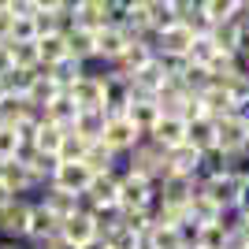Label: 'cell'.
Here are the masks:
<instances>
[{
    "label": "cell",
    "mask_w": 249,
    "mask_h": 249,
    "mask_svg": "<svg viewBox=\"0 0 249 249\" xmlns=\"http://www.w3.org/2000/svg\"><path fill=\"white\" fill-rule=\"evenodd\" d=\"M145 238L153 249H186L182 246V234H178V227H167V223H153V227L145 231Z\"/></svg>",
    "instance_id": "7c38bea8"
},
{
    "label": "cell",
    "mask_w": 249,
    "mask_h": 249,
    "mask_svg": "<svg viewBox=\"0 0 249 249\" xmlns=\"http://www.w3.org/2000/svg\"><path fill=\"white\" fill-rule=\"evenodd\" d=\"M11 194H8V186H4V182H0V205H4V201H8Z\"/></svg>",
    "instance_id": "cb8c5ba5"
},
{
    "label": "cell",
    "mask_w": 249,
    "mask_h": 249,
    "mask_svg": "<svg viewBox=\"0 0 249 249\" xmlns=\"http://www.w3.org/2000/svg\"><path fill=\"white\" fill-rule=\"evenodd\" d=\"M37 56L41 63H56L67 56V41H63V34H41L37 37Z\"/></svg>",
    "instance_id": "9a60e30c"
},
{
    "label": "cell",
    "mask_w": 249,
    "mask_h": 249,
    "mask_svg": "<svg viewBox=\"0 0 249 249\" xmlns=\"http://www.w3.org/2000/svg\"><path fill=\"white\" fill-rule=\"evenodd\" d=\"M8 56L11 67H37L41 56H37V37L34 41H8Z\"/></svg>",
    "instance_id": "5bb4252c"
},
{
    "label": "cell",
    "mask_w": 249,
    "mask_h": 249,
    "mask_svg": "<svg viewBox=\"0 0 249 249\" xmlns=\"http://www.w3.org/2000/svg\"><path fill=\"white\" fill-rule=\"evenodd\" d=\"M89 178H93V171H89L82 160H71V164H60V167H56V175H52L49 182H56V186L71 190V194H78V190L89 186Z\"/></svg>",
    "instance_id": "277c9868"
},
{
    "label": "cell",
    "mask_w": 249,
    "mask_h": 249,
    "mask_svg": "<svg viewBox=\"0 0 249 249\" xmlns=\"http://www.w3.org/2000/svg\"><path fill=\"white\" fill-rule=\"evenodd\" d=\"M216 145L223 149V153L246 149V126H242L234 115H219L216 119Z\"/></svg>",
    "instance_id": "5b68a950"
},
{
    "label": "cell",
    "mask_w": 249,
    "mask_h": 249,
    "mask_svg": "<svg viewBox=\"0 0 249 249\" xmlns=\"http://www.w3.org/2000/svg\"><path fill=\"white\" fill-rule=\"evenodd\" d=\"M208 37H212V45H216L219 52H234V49H238V22H234V19L212 22Z\"/></svg>",
    "instance_id": "8fae6325"
},
{
    "label": "cell",
    "mask_w": 249,
    "mask_h": 249,
    "mask_svg": "<svg viewBox=\"0 0 249 249\" xmlns=\"http://www.w3.org/2000/svg\"><path fill=\"white\" fill-rule=\"evenodd\" d=\"M197 8L205 11L212 22H223V19H234V15H238V4H234V0H201Z\"/></svg>",
    "instance_id": "e0dca14e"
},
{
    "label": "cell",
    "mask_w": 249,
    "mask_h": 249,
    "mask_svg": "<svg viewBox=\"0 0 249 249\" xmlns=\"http://www.w3.org/2000/svg\"><path fill=\"white\" fill-rule=\"evenodd\" d=\"M234 4H238V11H246V8H249V0H234Z\"/></svg>",
    "instance_id": "d4e9b609"
},
{
    "label": "cell",
    "mask_w": 249,
    "mask_h": 249,
    "mask_svg": "<svg viewBox=\"0 0 249 249\" xmlns=\"http://www.w3.org/2000/svg\"><path fill=\"white\" fill-rule=\"evenodd\" d=\"M86 142L82 134H74V130H67V134L60 138V149H56V160L60 164H71V160H82V153H86Z\"/></svg>",
    "instance_id": "2e32d148"
},
{
    "label": "cell",
    "mask_w": 249,
    "mask_h": 249,
    "mask_svg": "<svg viewBox=\"0 0 249 249\" xmlns=\"http://www.w3.org/2000/svg\"><path fill=\"white\" fill-rule=\"evenodd\" d=\"M78 4H82V0H60V8H71V11L78 8Z\"/></svg>",
    "instance_id": "603a6c76"
},
{
    "label": "cell",
    "mask_w": 249,
    "mask_h": 249,
    "mask_svg": "<svg viewBox=\"0 0 249 249\" xmlns=\"http://www.w3.org/2000/svg\"><path fill=\"white\" fill-rule=\"evenodd\" d=\"M0 8H8V0H0Z\"/></svg>",
    "instance_id": "4316f807"
},
{
    "label": "cell",
    "mask_w": 249,
    "mask_h": 249,
    "mask_svg": "<svg viewBox=\"0 0 249 249\" xmlns=\"http://www.w3.org/2000/svg\"><path fill=\"white\" fill-rule=\"evenodd\" d=\"M126 41H130V34H126L123 26L108 22L104 30H97V56H101V60H112V56H119V52L126 49Z\"/></svg>",
    "instance_id": "8992f818"
},
{
    "label": "cell",
    "mask_w": 249,
    "mask_h": 249,
    "mask_svg": "<svg viewBox=\"0 0 249 249\" xmlns=\"http://www.w3.org/2000/svg\"><path fill=\"white\" fill-rule=\"evenodd\" d=\"M56 231H60V216L49 212L41 201H34L30 205V219H26V238L41 242V238H49V234H56Z\"/></svg>",
    "instance_id": "7a4b0ae2"
},
{
    "label": "cell",
    "mask_w": 249,
    "mask_h": 249,
    "mask_svg": "<svg viewBox=\"0 0 249 249\" xmlns=\"http://www.w3.org/2000/svg\"><path fill=\"white\" fill-rule=\"evenodd\" d=\"M78 249H108V238H101V234H93L89 242H82Z\"/></svg>",
    "instance_id": "44dd1931"
},
{
    "label": "cell",
    "mask_w": 249,
    "mask_h": 249,
    "mask_svg": "<svg viewBox=\"0 0 249 249\" xmlns=\"http://www.w3.org/2000/svg\"><path fill=\"white\" fill-rule=\"evenodd\" d=\"M19 145V134H15V126H0V160H8Z\"/></svg>",
    "instance_id": "ac0fdd59"
},
{
    "label": "cell",
    "mask_w": 249,
    "mask_h": 249,
    "mask_svg": "<svg viewBox=\"0 0 249 249\" xmlns=\"http://www.w3.org/2000/svg\"><path fill=\"white\" fill-rule=\"evenodd\" d=\"M63 41H67V56H74V60H89V56H97V34L86 30V26L67 30V34H63Z\"/></svg>",
    "instance_id": "52a82bcc"
},
{
    "label": "cell",
    "mask_w": 249,
    "mask_h": 249,
    "mask_svg": "<svg viewBox=\"0 0 249 249\" xmlns=\"http://www.w3.org/2000/svg\"><path fill=\"white\" fill-rule=\"evenodd\" d=\"M86 194L97 201V205H115L119 201V178L108 175V171H101V175L89 178V186H86Z\"/></svg>",
    "instance_id": "ba28073f"
},
{
    "label": "cell",
    "mask_w": 249,
    "mask_h": 249,
    "mask_svg": "<svg viewBox=\"0 0 249 249\" xmlns=\"http://www.w3.org/2000/svg\"><path fill=\"white\" fill-rule=\"evenodd\" d=\"M149 138H153L156 145H164V149L178 145V142L186 138V119H178V115H160V119L149 126Z\"/></svg>",
    "instance_id": "3957f363"
},
{
    "label": "cell",
    "mask_w": 249,
    "mask_h": 249,
    "mask_svg": "<svg viewBox=\"0 0 249 249\" xmlns=\"http://www.w3.org/2000/svg\"><path fill=\"white\" fill-rule=\"evenodd\" d=\"M34 4H37V11H56L60 8V0H34Z\"/></svg>",
    "instance_id": "7402d4cb"
},
{
    "label": "cell",
    "mask_w": 249,
    "mask_h": 249,
    "mask_svg": "<svg viewBox=\"0 0 249 249\" xmlns=\"http://www.w3.org/2000/svg\"><path fill=\"white\" fill-rule=\"evenodd\" d=\"M142 130H138L126 115H112V119H104V130H101V142L104 145H112L115 153H123V149H134Z\"/></svg>",
    "instance_id": "6da1fadb"
},
{
    "label": "cell",
    "mask_w": 249,
    "mask_h": 249,
    "mask_svg": "<svg viewBox=\"0 0 249 249\" xmlns=\"http://www.w3.org/2000/svg\"><path fill=\"white\" fill-rule=\"evenodd\" d=\"M190 41H194V34H190L182 22H175V26L160 30V49H156V52H178V56H186Z\"/></svg>",
    "instance_id": "9c48e42d"
},
{
    "label": "cell",
    "mask_w": 249,
    "mask_h": 249,
    "mask_svg": "<svg viewBox=\"0 0 249 249\" xmlns=\"http://www.w3.org/2000/svg\"><path fill=\"white\" fill-rule=\"evenodd\" d=\"M67 134V126H60V123H37V130H34V145L41 149V153H56L60 149V138Z\"/></svg>",
    "instance_id": "4fadbf2b"
},
{
    "label": "cell",
    "mask_w": 249,
    "mask_h": 249,
    "mask_svg": "<svg viewBox=\"0 0 249 249\" xmlns=\"http://www.w3.org/2000/svg\"><path fill=\"white\" fill-rule=\"evenodd\" d=\"M8 11L11 15H34L37 4H34V0H8Z\"/></svg>",
    "instance_id": "d6986e66"
},
{
    "label": "cell",
    "mask_w": 249,
    "mask_h": 249,
    "mask_svg": "<svg viewBox=\"0 0 249 249\" xmlns=\"http://www.w3.org/2000/svg\"><path fill=\"white\" fill-rule=\"evenodd\" d=\"M0 249H19V246H15V242H11V238H8V242H4V246H0Z\"/></svg>",
    "instance_id": "484cf974"
},
{
    "label": "cell",
    "mask_w": 249,
    "mask_h": 249,
    "mask_svg": "<svg viewBox=\"0 0 249 249\" xmlns=\"http://www.w3.org/2000/svg\"><path fill=\"white\" fill-rule=\"evenodd\" d=\"M234 208H238L242 216H249V182L238 186V197H234Z\"/></svg>",
    "instance_id": "ffe728a7"
},
{
    "label": "cell",
    "mask_w": 249,
    "mask_h": 249,
    "mask_svg": "<svg viewBox=\"0 0 249 249\" xmlns=\"http://www.w3.org/2000/svg\"><path fill=\"white\" fill-rule=\"evenodd\" d=\"M145 11H149V26H156V30H167L178 22V8L171 0H145Z\"/></svg>",
    "instance_id": "30bf717a"
}]
</instances>
